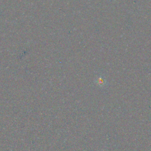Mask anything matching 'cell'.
<instances>
[{"mask_svg": "<svg viewBox=\"0 0 151 151\" xmlns=\"http://www.w3.org/2000/svg\"><path fill=\"white\" fill-rule=\"evenodd\" d=\"M95 84L100 88L107 87V81L103 76H97L95 79Z\"/></svg>", "mask_w": 151, "mask_h": 151, "instance_id": "1", "label": "cell"}]
</instances>
